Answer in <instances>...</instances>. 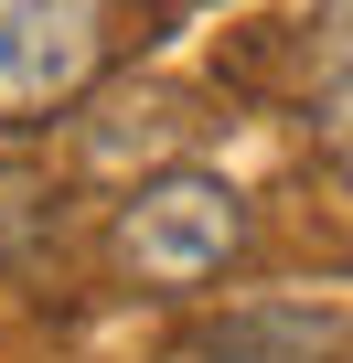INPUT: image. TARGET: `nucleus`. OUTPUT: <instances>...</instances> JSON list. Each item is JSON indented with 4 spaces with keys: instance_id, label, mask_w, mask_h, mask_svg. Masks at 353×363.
Returning <instances> with one entry per match:
<instances>
[{
    "instance_id": "f257e3e1",
    "label": "nucleus",
    "mask_w": 353,
    "mask_h": 363,
    "mask_svg": "<svg viewBox=\"0 0 353 363\" xmlns=\"http://www.w3.org/2000/svg\"><path fill=\"white\" fill-rule=\"evenodd\" d=\"M236 246H246V203L214 171H161L118 203V267L139 289H204L236 267Z\"/></svg>"
},
{
    "instance_id": "f03ea898",
    "label": "nucleus",
    "mask_w": 353,
    "mask_h": 363,
    "mask_svg": "<svg viewBox=\"0 0 353 363\" xmlns=\"http://www.w3.org/2000/svg\"><path fill=\"white\" fill-rule=\"evenodd\" d=\"M118 54V0H0V118L75 107Z\"/></svg>"
},
{
    "instance_id": "7ed1b4c3",
    "label": "nucleus",
    "mask_w": 353,
    "mask_h": 363,
    "mask_svg": "<svg viewBox=\"0 0 353 363\" xmlns=\"http://www.w3.org/2000/svg\"><path fill=\"white\" fill-rule=\"evenodd\" d=\"M193 352H204V363H332V352H342V320H332V310H278V299H257V310H225Z\"/></svg>"
},
{
    "instance_id": "20e7f679",
    "label": "nucleus",
    "mask_w": 353,
    "mask_h": 363,
    "mask_svg": "<svg viewBox=\"0 0 353 363\" xmlns=\"http://www.w3.org/2000/svg\"><path fill=\"white\" fill-rule=\"evenodd\" d=\"M321 139H332V160L353 171V75H342L332 96H321Z\"/></svg>"
}]
</instances>
